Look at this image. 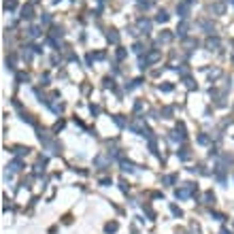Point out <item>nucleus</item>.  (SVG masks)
I'll return each mask as SVG.
<instances>
[{"mask_svg": "<svg viewBox=\"0 0 234 234\" xmlns=\"http://www.w3.org/2000/svg\"><path fill=\"white\" fill-rule=\"evenodd\" d=\"M211 11H213V13H217V15H224L226 4H224V2H215V4H211Z\"/></svg>", "mask_w": 234, "mask_h": 234, "instance_id": "1", "label": "nucleus"}, {"mask_svg": "<svg viewBox=\"0 0 234 234\" xmlns=\"http://www.w3.org/2000/svg\"><path fill=\"white\" fill-rule=\"evenodd\" d=\"M217 47H219V39H209V41H206V49L213 51V49H217Z\"/></svg>", "mask_w": 234, "mask_h": 234, "instance_id": "2", "label": "nucleus"}, {"mask_svg": "<svg viewBox=\"0 0 234 234\" xmlns=\"http://www.w3.org/2000/svg\"><path fill=\"white\" fill-rule=\"evenodd\" d=\"M155 19H158V21H166V19H168V15H166V11H160Z\"/></svg>", "mask_w": 234, "mask_h": 234, "instance_id": "3", "label": "nucleus"}, {"mask_svg": "<svg viewBox=\"0 0 234 234\" xmlns=\"http://www.w3.org/2000/svg\"><path fill=\"white\" fill-rule=\"evenodd\" d=\"M139 26L143 28V30H149V28H151V24H149L147 19H140V21H139Z\"/></svg>", "mask_w": 234, "mask_h": 234, "instance_id": "4", "label": "nucleus"}, {"mask_svg": "<svg viewBox=\"0 0 234 234\" xmlns=\"http://www.w3.org/2000/svg\"><path fill=\"white\" fill-rule=\"evenodd\" d=\"M21 13H24V17H26V19H28V17H32V9H30V6H24V11H21Z\"/></svg>", "mask_w": 234, "mask_h": 234, "instance_id": "5", "label": "nucleus"}, {"mask_svg": "<svg viewBox=\"0 0 234 234\" xmlns=\"http://www.w3.org/2000/svg\"><path fill=\"white\" fill-rule=\"evenodd\" d=\"M4 9L13 11V9H15V0H6V2H4Z\"/></svg>", "mask_w": 234, "mask_h": 234, "instance_id": "6", "label": "nucleus"}, {"mask_svg": "<svg viewBox=\"0 0 234 234\" xmlns=\"http://www.w3.org/2000/svg\"><path fill=\"white\" fill-rule=\"evenodd\" d=\"M109 41H111V43H117V41H119V36H117L115 32H109Z\"/></svg>", "mask_w": 234, "mask_h": 234, "instance_id": "7", "label": "nucleus"}, {"mask_svg": "<svg viewBox=\"0 0 234 234\" xmlns=\"http://www.w3.org/2000/svg\"><path fill=\"white\" fill-rule=\"evenodd\" d=\"M170 39H173V36H170V34H168V32H164V34H162V36H160V41H162V43H168V41H170Z\"/></svg>", "mask_w": 234, "mask_h": 234, "instance_id": "8", "label": "nucleus"}, {"mask_svg": "<svg viewBox=\"0 0 234 234\" xmlns=\"http://www.w3.org/2000/svg\"><path fill=\"white\" fill-rule=\"evenodd\" d=\"M19 166H21V162H19V160H15V162H13L9 168H11V170H19Z\"/></svg>", "mask_w": 234, "mask_h": 234, "instance_id": "9", "label": "nucleus"}, {"mask_svg": "<svg viewBox=\"0 0 234 234\" xmlns=\"http://www.w3.org/2000/svg\"><path fill=\"white\" fill-rule=\"evenodd\" d=\"M121 166H124V170H130V173H132V170H134V166H132V164H130V162H124V164H121Z\"/></svg>", "mask_w": 234, "mask_h": 234, "instance_id": "10", "label": "nucleus"}, {"mask_svg": "<svg viewBox=\"0 0 234 234\" xmlns=\"http://www.w3.org/2000/svg\"><path fill=\"white\" fill-rule=\"evenodd\" d=\"M115 230H117V224H109L106 226V232H115Z\"/></svg>", "mask_w": 234, "mask_h": 234, "instance_id": "11", "label": "nucleus"}]
</instances>
